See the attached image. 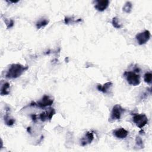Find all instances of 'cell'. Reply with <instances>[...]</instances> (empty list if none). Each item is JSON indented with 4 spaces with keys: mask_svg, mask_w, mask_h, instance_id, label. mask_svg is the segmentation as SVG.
Wrapping results in <instances>:
<instances>
[{
    "mask_svg": "<svg viewBox=\"0 0 152 152\" xmlns=\"http://www.w3.org/2000/svg\"><path fill=\"white\" fill-rule=\"evenodd\" d=\"M28 68V66H24L20 64H12L7 70L5 77L9 79L17 78L20 77Z\"/></svg>",
    "mask_w": 152,
    "mask_h": 152,
    "instance_id": "1",
    "label": "cell"
},
{
    "mask_svg": "<svg viewBox=\"0 0 152 152\" xmlns=\"http://www.w3.org/2000/svg\"><path fill=\"white\" fill-rule=\"evenodd\" d=\"M125 109H124L120 104H115L110 112V116L109 119V121L112 122L116 120L121 119L122 115L125 112Z\"/></svg>",
    "mask_w": 152,
    "mask_h": 152,
    "instance_id": "2",
    "label": "cell"
},
{
    "mask_svg": "<svg viewBox=\"0 0 152 152\" xmlns=\"http://www.w3.org/2000/svg\"><path fill=\"white\" fill-rule=\"evenodd\" d=\"M124 75L129 84L137 86L140 84V77L134 72L125 71L124 73Z\"/></svg>",
    "mask_w": 152,
    "mask_h": 152,
    "instance_id": "3",
    "label": "cell"
},
{
    "mask_svg": "<svg viewBox=\"0 0 152 152\" xmlns=\"http://www.w3.org/2000/svg\"><path fill=\"white\" fill-rule=\"evenodd\" d=\"M53 103V99L48 95H44L43 97L37 102H32L30 103V106H37L39 107H45L49 106Z\"/></svg>",
    "mask_w": 152,
    "mask_h": 152,
    "instance_id": "4",
    "label": "cell"
},
{
    "mask_svg": "<svg viewBox=\"0 0 152 152\" xmlns=\"http://www.w3.org/2000/svg\"><path fill=\"white\" fill-rule=\"evenodd\" d=\"M132 120L137 126L139 128H143L148 123V118L144 113L135 114L133 116Z\"/></svg>",
    "mask_w": 152,
    "mask_h": 152,
    "instance_id": "5",
    "label": "cell"
},
{
    "mask_svg": "<svg viewBox=\"0 0 152 152\" xmlns=\"http://www.w3.org/2000/svg\"><path fill=\"white\" fill-rule=\"evenodd\" d=\"M150 36V32L148 30H145L142 32L138 33L136 35L135 38L138 43L140 45H142L146 43L149 40Z\"/></svg>",
    "mask_w": 152,
    "mask_h": 152,
    "instance_id": "6",
    "label": "cell"
},
{
    "mask_svg": "<svg viewBox=\"0 0 152 152\" xmlns=\"http://www.w3.org/2000/svg\"><path fill=\"white\" fill-rule=\"evenodd\" d=\"M55 114V109L53 108H49L48 110L42 112L39 115V118L42 122L48 121L51 120V119L52 118L53 116Z\"/></svg>",
    "mask_w": 152,
    "mask_h": 152,
    "instance_id": "7",
    "label": "cell"
},
{
    "mask_svg": "<svg viewBox=\"0 0 152 152\" xmlns=\"http://www.w3.org/2000/svg\"><path fill=\"white\" fill-rule=\"evenodd\" d=\"M94 139V132L93 131L87 132L81 139V145L85 146L90 144Z\"/></svg>",
    "mask_w": 152,
    "mask_h": 152,
    "instance_id": "8",
    "label": "cell"
},
{
    "mask_svg": "<svg viewBox=\"0 0 152 152\" xmlns=\"http://www.w3.org/2000/svg\"><path fill=\"white\" fill-rule=\"evenodd\" d=\"M109 1L108 0H98L95 1V9L98 11H104L109 6Z\"/></svg>",
    "mask_w": 152,
    "mask_h": 152,
    "instance_id": "9",
    "label": "cell"
},
{
    "mask_svg": "<svg viewBox=\"0 0 152 152\" xmlns=\"http://www.w3.org/2000/svg\"><path fill=\"white\" fill-rule=\"evenodd\" d=\"M113 135L118 138L123 139L127 137L128 134V131L124 129V128H119L113 131Z\"/></svg>",
    "mask_w": 152,
    "mask_h": 152,
    "instance_id": "10",
    "label": "cell"
},
{
    "mask_svg": "<svg viewBox=\"0 0 152 152\" xmlns=\"http://www.w3.org/2000/svg\"><path fill=\"white\" fill-rule=\"evenodd\" d=\"M113 84L112 83L109 81V82H107L106 83H104L103 85H101L100 84H98L97 85V89L103 93H108L109 91H110V88H112Z\"/></svg>",
    "mask_w": 152,
    "mask_h": 152,
    "instance_id": "11",
    "label": "cell"
},
{
    "mask_svg": "<svg viewBox=\"0 0 152 152\" xmlns=\"http://www.w3.org/2000/svg\"><path fill=\"white\" fill-rule=\"evenodd\" d=\"M4 122H5V124L8 126H12L14 123H15V119H14L13 118H12L10 115L9 113H8V110H7V112H6V114L5 115L4 117Z\"/></svg>",
    "mask_w": 152,
    "mask_h": 152,
    "instance_id": "12",
    "label": "cell"
},
{
    "mask_svg": "<svg viewBox=\"0 0 152 152\" xmlns=\"http://www.w3.org/2000/svg\"><path fill=\"white\" fill-rule=\"evenodd\" d=\"M10 84L8 83H5L4 84H3L1 88V95L4 96L10 93Z\"/></svg>",
    "mask_w": 152,
    "mask_h": 152,
    "instance_id": "13",
    "label": "cell"
},
{
    "mask_svg": "<svg viewBox=\"0 0 152 152\" xmlns=\"http://www.w3.org/2000/svg\"><path fill=\"white\" fill-rule=\"evenodd\" d=\"M49 23V21L46 19H42V20H39L36 24V27L37 29H40V28L42 27H43L45 26H46V25H48Z\"/></svg>",
    "mask_w": 152,
    "mask_h": 152,
    "instance_id": "14",
    "label": "cell"
},
{
    "mask_svg": "<svg viewBox=\"0 0 152 152\" xmlns=\"http://www.w3.org/2000/svg\"><path fill=\"white\" fill-rule=\"evenodd\" d=\"M132 4H131V2L129 1H127L124 4L122 8V10L126 13H130L132 10Z\"/></svg>",
    "mask_w": 152,
    "mask_h": 152,
    "instance_id": "15",
    "label": "cell"
},
{
    "mask_svg": "<svg viewBox=\"0 0 152 152\" xmlns=\"http://www.w3.org/2000/svg\"><path fill=\"white\" fill-rule=\"evenodd\" d=\"M144 81L147 84H151V80H152V74L149 72H146L144 75Z\"/></svg>",
    "mask_w": 152,
    "mask_h": 152,
    "instance_id": "16",
    "label": "cell"
},
{
    "mask_svg": "<svg viewBox=\"0 0 152 152\" xmlns=\"http://www.w3.org/2000/svg\"><path fill=\"white\" fill-rule=\"evenodd\" d=\"M112 26L116 28H120L122 27L121 24L119 21V19L116 17H115L112 18Z\"/></svg>",
    "mask_w": 152,
    "mask_h": 152,
    "instance_id": "17",
    "label": "cell"
},
{
    "mask_svg": "<svg viewBox=\"0 0 152 152\" xmlns=\"http://www.w3.org/2000/svg\"><path fill=\"white\" fill-rule=\"evenodd\" d=\"M135 143H136V145L139 147L140 148H142L144 147L143 145V142L142 139L139 137V136H137L136 138H135Z\"/></svg>",
    "mask_w": 152,
    "mask_h": 152,
    "instance_id": "18",
    "label": "cell"
},
{
    "mask_svg": "<svg viewBox=\"0 0 152 152\" xmlns=\"http://www.w3.org/2000/svg\"><path fill=\"white\" fill-rule=\"evenodd\" d=\"M4 21L5 23L8 28L12 27L14 24V21L13 20H7L5 18V20H4Z\"/></svg>",
    "mask_w": 152,
    "mask_h": 152,
    "instance_id": "19",
    "label": "cell"
},
{
    "mask_svg": "<svg viewBox=\"0 0 152 152\" xmlns=\"http://www.w3.org/2000/svg\"><path fill=\"white\" fill-rule=\"evenodd\" d=\"M73 22V19H72L70 17H65V19H64V23L66 24H68L69 23H72Z\"/></svg>",
    "mask_w": 152,
    "mask_h": 152,
    "instance_id": "20",
    "label": "cell"
},
{
    "mask_svg": "<svg viewBox=\"0 0 152 152\" xmlns=\"http://www.w3.org/2000/svg\"><path fill=\"white\" fill-rule=\"evenodd\" d=\"M36 115H35V114H33V115H31V119H33V121H36Z\"/></svg>",
    "mask_w": 152,
    "mask_h": 152,
    "instance_id": "21",
    "label": "cell"
},
{
    "mask_svg": "<svg viewBox=\"0 0 152 152\" xmlns=\"http://www.w3.org/2000/svg\"><path fill=\"white\" fill-rule=\"evenodd\" d=\"M19 1H7V2H9L10 3H12V4H15V3H17Z\"/></svg>",
    "mask_w": 152,
    "mask_h": 152,
    "instance_id": "22",
    "label": "cell"
}]
</instances>
